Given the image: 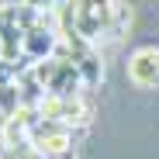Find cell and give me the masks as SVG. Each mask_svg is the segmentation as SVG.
<instances>
[{
	"instance_id": "cell-3",
	"label": "cell",
	"mask_w": 159,
	"mask_h": 159,
	"mask_svg": "<svg viewBox=\"0 0 159 159\" xmlns=\"http://www.w3.org/2000/svg\"><path fill=\"white\" fill-rule=\"evenodd\" d=\"M42 118L62 121V125H69V128H87L90 118H93V104H90L87 90L76 93V97H52V93H48L45 104H42Z\"/></svg>"
},
{
	"instance_id": "cell-2",
	"label": "cell",
	"mask_w": 159,
	"mask_h": 159,
	"mask_svg": "<svg viewBox=\"0 0 159 159\" xmlns=\"http://www.w3.org/2000/svg\"><path fill=\"white\" fill-rule=\"evenodd\" d=\"M31 142H35V149H38L42 156H48V159H69L73 149H76V128H69V125H62V121L42 118V121L35 125V131H31Z\"/></svg>"
},
{
	"instance_id": "cell-1",
	"label": "cell",
	"mask_w": 159,
	"mask_h": 159,
	"mask_svg": "<svg viewBox=\"0 0 159 159\" xmlns=\"http://www.w3.org/2000/svg\"><path fill=\"white\" fill-rule=\"evenodd\" d=\"M118 4L114 0H73L62 11H56V28L59 35H80L83 42H100L111 38L114 21H118Z\"/></svg>"
},
{
	"instance_id": "cell-5",
	"label": "cell",
	"mask_w": 159,
	"mask_h": 159,
	"mask_svg": "<svg viewBox=\"0 0 159 159\" xmlns=\"http://www.w3.org/2000/svg\"><path fill=\"white\" fill-rule=\"evenodd\" d=\"M0 7H31V0H0Z\"/></svg>"
},
{
	"instance_id": "cell-4",
	"label": "cell",
	"mask_w": 159,
	"mask_h": 159,
	"mask_svg": "<svg viewBox=\"0 0 159 159\" xmlns=\"http://www.w3.org/2000/svg\"><path fill=\"white\" fill-rule=\"evenodd\" d=\"M128 80L139 90H159V48L142 45L128 56Z\"/></svg>"
}]
</instances>
